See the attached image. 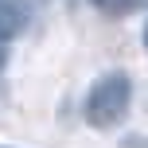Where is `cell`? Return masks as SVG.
Segmentation results:
<instances>
[{"label": "cell", "instance_id": "obj_3", "mask_svg": "<svg viewBox=\"0 0 148 148\" xmlns=\"http://www.w3.org/2000/svg\"><path fill=\"white\" fill-rule=\"evenodd\" d=\"M90 4L97 8L101 16H113V20H125V16L140 12V8L148 4V0H90Z\"/></svg>", "mask_w": 148, "mask_h": 148}, {"label": "cell", "instance_id": "obj_1", "mask_svg": "<svg viewBox=\"0 0 148 148\" xmlns=\"http://www.w3.org/2000/svg\"><path fill=\"white\" fill-rule=\"evenodd\" d=\"M129 105H133V82L125 70H105L90 82L86 101H82V117L90 129H117L129 117Z\"/></svg>", "mask_w": 148, "mask_h": 148}, {"label": "cell", "instance_id": "obj_5", "mask_svg": "<svg viewBox=\"0 0 148 148\" xmlns=\"http://www.w3.org/2000/svg\"><path fill=\"white\" fill-rule=\"evenodd\" d=\"M140 43H144V51H148V23H144V31H140Z\"/></svg>", "mask_w": 148, "mask_h": 148}, {"label": "cell", "instance_id": "obj_4", "mask_svg": "<svg viewBox=\"0 0 148 148\" xmlns=\"http://www.w3.org/2000/svg\"><path fill=\"white\" fill-rule=\"evenodd\" d=\"M4 62H8V47L0 43V74H4Z\"/></svg>", "mask_w": 148, "mask_h": 148}, {"label": "cell", "instance_id": "obj_2", "mask_svg": "<svg viewBox=\"0 0 148 148\" xmlns=\"http://www.w3.org/2000/svg\"><path fill=\"white\" fill-rule=\"evenodd\" d=\"M31 12H35V4L31 0H0V43H12L16 35H23L31 23Z\"/></svg>", "mask_w": 148, "mask_h": 148}]
</instances>
